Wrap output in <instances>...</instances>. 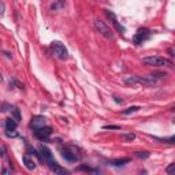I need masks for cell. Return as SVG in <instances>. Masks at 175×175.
I'll list each match as a JSON object with an SVG mask.
<instances>
[{"label": "cell", "mask_w": 175, "mask_h": 175, "mask_svg": "<svg viewBox=\"0 0 175 175\" xmlns=\"http://www.w3.org/2000/svg\"><path fill=\"white\" fill-rule=\"evenodd\" d=\"M150 37V30L146 29V27H141V29L137 30V33L133 36V43L136 45H141L142 43H145Z\"/></svg>", "instance_id": "5b68a950"}, {"label": "cell", "mask_w": 175, "mask_h": 175, "mask_svg": "<svg viewBox=\"0 0 175 175\" xmlns=\"http://www.w3.org/2000/svg\"><path fill=\"white\" fill-rule=\"evenodd\" d=\"M63 3H64V0H59V6H63Z\"/></svg>", "instance_id": "4316f807"}, {"label": "cell", "mask_w": 175, "mask_h": 175, "mask_svg": "<svg viewBox=\"0 0 175 175\" xmlns=\"http://www.w3.org/2000/svg\"><path fill=\"white\" fill-rule=\"evenodd\" d=\"M51 134H52V127H49V126H43V127L34 130V136L39 140H47Z\"/></svg>", "instance_id": "52a82bcc"}, {"label": "cell", "mask_w": 175, "mask_h": 175, "mask_svg": "<svg viewBox=\"0 0 175 175\" xmlns=\"http://www.w3.org/2000/svg\"><path fill=\"white\" fill-rule=\"evenodd\" d=\"M174 167H175V164H174V163H171L170 166L166 168V173H167V174H173V173H174Z\"/></svg>", "instance_id": "44dd1931"}, {"label": "cell", "mask_w": 175, "mask_h": 175, "mask_svg": "<svg viewBox=\"0 0 175 175\" xmlns=\"http://www.w3.org/2000/svg\"><path fill=\"white\" fill-rule=\"evenodd\" d=\"M2 173H3V174H10V173H11V171H10V170H7V168H4V170L2 171Z\"/></svg>", "instance_id": "484cf974"}, {"label": "cell", "mask_w": 175, "mask_h": 175, "mask_svg": "<svg viewBox=\"0 0 175 175\" xmlns=\"http://www.w3.org/2000/svg\"><path fill=\"white\" fill-rule=\"evenodd\" d=\"M51 51H52V53L58 58V59L66 60L68 58V52H67L66 47H64L60 41H53V43L51 44Z\"/></svg>", "instance_id": "3957f363"}, {"label": "cell", "mask_w": 175, "mask_h": 175, "mask_svg": "<svg viewBox=\"0 0 175 175\" xmlns=\"http://www.w3.org/2000/svg\"><path fill=\"white\" fill-rule=\"evenodd\" d=\"M0 155H2V156L7 160V150H6V146H0Z\"/></svg>", "instance_id": "7402d4cb"}, {"label": "cell", "mask_w": 175, "mask_h": 175, "mask_svg": "<svg viewBox=\"0 0 175 175\" xmlns=\"http://www.w3.org/2000/svg\"><path fill=\"white\" fill-rule=\"evenodd\" d=\"M93 26H94L96 32L99 34H101L103 37H105V39H112V37H114V32L111 30V27L105 22H103L101 19H96L93 22Z\"/></svg>", "instance_id": "7a4b0ae2"}, {"label": "cell", "mask_w": 175, "mask_h": 175, "mask_svg": "<svg viewBox=\"0 0 175 175\" xmlns=\"http://www.w3.org/2000/svg\"><path fill=\"white\" fill-rule=\"evenodd\" d=\"M6 136L11 137V138H15V137H18V133L15 130H6Z\"/></svg>", "instance_id": "e0dca14e"}, {"label": "cell", "mask_w": 175, "mask_h": 175, "mask_svg": "<svg viewBox=\"0 0 175 175\" xmlns=\"http://www.w3.org/2000/svg\"><path fill=\"white\" fill-rule=\"evenodd\" d=\"M159 78L155 77V75H145V77H138L137 75V84H142L146 85V86H152V85H156Z\"/></svg>", "instance_id": "ba28073f"}, {"label": "cell", "mask_w": 175, "mask_h": 175, "mask_svg": "<svg viewBox=\"0 0 175 175\" xmlns=\"http://www.w3.org/2000/svg\"><path fill=\"white\" fill-rule=\"evenodd\" d=\"M104 11H105V14H107V16H108V18L112 21V25H114V26L116 27V30H118V32H121V33H125V32H126V29H125V27H123V26L121 25V23L118 22V19H116L115 14L112 12V11H109V10H104Z\"/></svg>", "instance_id": "30bf717a"}, {"label": "cell", "mask_w": 175, "mask_h": 175, "mask_svg": "<svg viewBox=\"0 0 175 175\" xmlns=\"http://www.w3.org/2000/svg\"><path fill=\"white\" fill-rule=\"evenodd\" d=\"M122 138L130 140V141H131V140L136 138V134H134V133H127V134H125V133H123V134H122Z\"/></svg>", "instance_id": "ac0fdd59"}, {"label": "cell", "mask_w": 175, "mask_h": 175, "mask_svg": "<svg viewBox=\"0 0 175 175\" xmlns=\"http://www.w3.org/2000/svg\"><path fill=\"white\" fill-rule=\"evenodd\" d=\"M4 11H6V6L3 2H0V16L4 15Z\"/></svg>", "instance_id": "603a6c76"}, {"label": "cell", "mask_w": 175, "mask_h": 175, "mask_svg": "<svg viewBox=\"0 0 175 175\" xmlns=\"http://www.w3.org/2000/svg\"><path fill=\"white\" fill-rule=\"evenodd\" d=\"M47 123V118L45 116H41V115H36L32 118V122H30V127L32 129H40L43 127V126H45Z\"/></svg>", "instance_id": "9c48e42d"}, {"label": "cell", "mask_w": 175, "mask_h": 175, "mask_svg": "<svg viewBox=\"0 0 175 175\" xmlns=\"http://www.w3.org/2000/svg\"><path fill=\"white\" fill-rule=\"evenodd\" d=\"M137 157H140V159H148V157H149V152H148V150H144V152H137Z\"/></svg>", "instance_id": "2e32d148"}, {"label": "cell", "mask_w": 175, "mask_h": 175, "mask_svg": "<svg viewBox=\"0 0 175 175\" xmlns=\"http://www.w3.org/2000/svg\"><path fill=\"white\" fill-rule=\"evenodd\" d=\"M140 108L138 105H133V107H129V108H126V109H123L122 111V114L123 115H129V114H134V112H137V111H140Z\"/></svg>", "instance_id": "9a60e30c"}, {"label": "cell", "mask_w": 175, "mask_h": 175, "mask_svg": "<svg viewBox=\"0 0 175 175\" xmlns=\"http://www.w3.org/2000/svg\"><path fill=\"white\" fill-rule=\"evenodd\" d=\"M0 81H3V77H2V74H0Z\"/></svg>", "instance_id": "83f0119b"}, {"label": "cell", "mask_w": 175, "mask_h": 175, "mask_svg": "<svg viewBox=\"0 0 175 175\" xmlns=\"http://www.w3.org/2000/svg\"><path fill=\"white\" fill-rule=\"evenodd\" d=\"M104 130H121V126H115V125H107L103 127Z\"/></svg>", "instance_id": "d6986e66"}, {"label": "cell", "mask_w": 175, "mask_h": 175, "mask_svg": "<svg viewBox=\"0 0 175 175\" xmlns=\"http://www.w3.org/2000/svg\"><path fill=\"white\" fill-rule=\"evenodd\" d=\"M39 152H40V155L43 156L44 163H47L48 166H49V168H51V170H53L55 167L58 166L56 160H55V159H53V156H52V152H51V150L48 149L47 146L40 145V146H39Z\"/></svg>", "instance_id": "277c9868"}, {"label": "cell", "mask_w": 175, "mask_h": 175, "mask_svg": "<svg viewBox=\"0 0 175 175\" xmlns=\"http://www.w3.org/2000/svg\"><path fill=\"white\" fill-rule=\"evenodd\" d=\"M114 99H115V101H116V103H121V104L123 103V100H121V99H119V97H114Z\"/></svg>", "instance_id": "d4e9b609"}, {"label": "cell", "mask_w": 175, "mask_h": 175, "mask_svg": "<svg viewBox=\"0 0 175 175\" xmlns=\"http://www.w3.org/2000/svg\"><path fill=\"white\" fill-rule=\"evenodd\" d=\"M16 125H18V122H15L12 118L11 119H7V121H6V130H15Z\"/></svg>", "instance_id": "5bb4252c"}, {"label": "cell", "mask_w": 175, "mask_h": 175, "mask_svg": "<svg viewBox=\"0 0 175 175\" xmlns=\"http://www.w3.org/2000/svg\"><path fill=\"white\" fill-rule=\"evenodd\" d=\"M142 63L150 67H162V66H173V62L162 56H146L142 58Z\"/></svg>", "instance_id": "6da1fadb"}, {"label": "cell", "mask_w": 175, "mask_h": 175, "mask_svg": "<svg viewBox=\"0 0 175 175\" xmlns=\"http://www.w3.org/2000/svg\"><path fill=\"white\" fill-rule=\"evenodd\" d=\"M11 116H12V119L15 122H21V119H22L19 109L16 108V107H11Z\"/></svg>", "instance_id": "4fadbf2b"}, {"label": "cell", "mask_w": 175, "mask_h": 175, "mask_svg": "<svg viewBox=\"0 0 175 175\" xmlns=\"http://www.w3.org/2000/svg\"><path fill=\"white\" fill-rule=\"evenodd\" d=\"M80 170H82V171H89V173H97V170L90 168V167H86V166H81Z\"/></svg>", "instance_id": "ffe728a7"}, {"label": "cell", "mask_w": 175, "mask_h": 175, "mask_svg": "<svg viewBox=\"0 0 175 175\" xmlns=\"http://www.w3.org/2000/svg\"><path fill=\"white\" fill-rule=\"evenodd\" d=\"M63 159H66L67 162H77L80 159V155H77V149L74 146H66V148L60 149Z\"/></svg>", "instance_id": "8992f818"}, {"label": "cell", "mask_w": 175, "mask_h": 175, "mask_svg": "<svg viewBox=\"0 0 175 175\" xmlns=\"http://www.w3.org/2000/svg\"><path fill=\"white\" fill-rule=\"evenodd\" d=\"M127 163H130V159H129V157H122V159L109 160V164H111V166H115V167L125 166V164H127Z\"/></svg>", "instance_id": "7c38bea8"}, {"label": "cell", "mask_w": 175, "mask_h": 175, "mask_svg": "<svg viewBox=\"0 0 175 175\" xmlns=\"http://www.w3.org/2000/svg\"><path fill=\"white\" fill-rule=\"evenodd\" d=\"M168 53H170L171 58H174V49H173V48H170V49H168Z\"/></svg>", "instance_id": "cb8c5ba5"}, {"label": "cell", "mask_w": 175, "mask_h": 175, "mask_svg": "<svg viewBox=\"0 0 175 175\" xmlns=\"http://www.w3.org/2000/svg\"><path fill=\"white\" fill-rule=\"evenodd\" d=\"M22 162H23V164H25V167L29 171H33V170H36V163L33 162L32 159L29 157V155H23L22 156Z\"/></svg>", "instance_id": "8fae6325"}]
</instances>
